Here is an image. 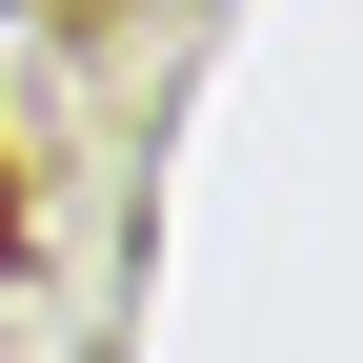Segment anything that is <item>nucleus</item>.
<instances>
[{
	"label": "nucleus",
	"mask_w": 363,
	"mask_h": 363,
	"mask_svg": "<svg viewBox=\"0 0 363 363\" xmlns=\"http://www.w3.org/2000/svg\"><path fill=\"white\" fill-rule=\"evenodd\" d=\"M0 242H21V202H0Z\"/></svg>",
	"instance_id": "obj_1"
}]
</instances>
